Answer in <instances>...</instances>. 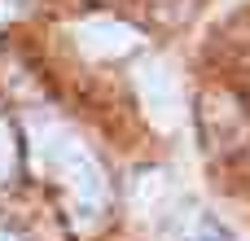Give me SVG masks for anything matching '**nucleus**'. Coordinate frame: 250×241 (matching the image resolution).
<instances>
[{"instance_id":"obj_4","label":"nucleus","mask_w":250,"mask_h":241,"mask_svg":"<svg viewBox=\"0 0 250 241\" xmlns=\"http://www.w3.org/2000/svg\"><path fill=\"white\" fill-rule=\"evenodd\" d=\"M171 241H233V233H229L220 220H211V215H193V220H185V224L176 228Z\"/></svg>"},{"instance_id":"obj_2","label":"nucleus","mask_w":250,"mask_h":241,"mask_svg":"<svg viewBox=\"0 0 250 241\" xmlns=\"http://www.w3.org/2000/svg\"><path fill=\"white\" fill-rule=\"evenodd\" d=\"M132 83H136V97H141L145 119H149L154 127L171 132V127L180 123V83H176L171 66L158 61V57H149V61H141V66L132 70Z\"/></svg>"},{"instance_id":"obj_3","label":"nucleus","mask_w":250,"mask_h":241,"mask_svg":"<svg viewBox=\"0 0 250 241\" xmlns=\"http://www.w3.org/2000/svg\"><path fill=\"white\" fill-rule=\"evenodd\" d=\"M70 40L83 57H127L141 48V31L132 22H119V18H83L70 26Z\"/></svg>"},{"instance_id":"obj_5","label":"nucleus","mask_w":250,"mask_h":241,"mask_svg":"<svg viewBox=\"0 0 250 241\" xmlns=\"http://www.w3.org/2000/svg\"><path fill=\"white\" fill-rule=\"evenodd\" d=\"M163 180H167L163 171H136V176H132V206H136V211L158 206V202H163V193H167V184H163Z\"/></svg>"},{"instance_id":"obj_7","label":"nucleus","mask_w":250,"mask_h":241,"mask_svg":"<svg viewBox=\"0 0 250 241\" xmlns=\"http://www.w3.org/2000/svg\"><path fill=\"white\" fill-rule=\"evenodd\" d=\"M0 241H22V237H18V233H13L9 224H0Z\"/></svg>"},{"instance_id":"obj_1","label":"nucleus","mask_w":250,"mask_h":241,"mask_svg":"<svg viewBox=\"0 0 250 241\" xmlns=\"http://www.w3.org/2000/svg\"><path fill=\"white\" fill-rule=\"evenodd\" d=\"M26 154H31V171L62 189L70 228L97 233L105 202H110V189H105V171L92 158V149L66 123H57L48 114H31L26 119Z\"/></svg>"},{"instance_id":"obj_6","label":"nucleus","mask_w":250,"mask_h":241,"mask_svg":"<svg viewBox=\"0 0 250 241\" xmlns=\"http://www.w3.org/2000/svg\"><path fill=\"white\" fill-rule=\"evenodd\" d=\"M13 171V136H9V123H0V180H9Z\"/></svg>"}]
</instances>
